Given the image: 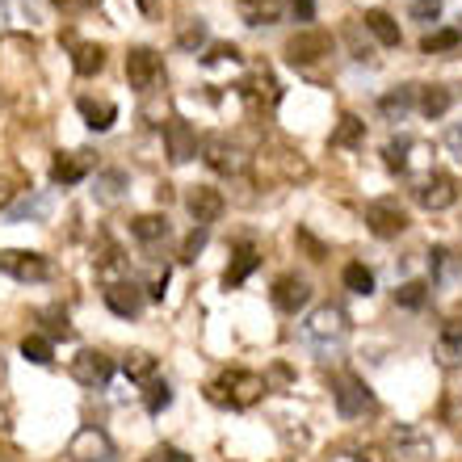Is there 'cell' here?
<instances>
[{
  "mask_svg": "<svg viewBox=\"0 0 462 462\" xmlns=\"http://www.w3.org/2000/svg\"><path fill=\"white\" fill-rule=\"evenodd\" d=\"M458 42H462L458 30H438V34H429L425 42H420V51H425V55H441V51H454Z\"/></svg>",
  "mask_w": 462,
  "mask_h": 462,
  "instance_id": "74e56055",
  "label": "cell"
},
{
  "mask_svg": "<svg viewBox=\"0 0 462 462\" xmlns=\"http://www.w3.org/2000/svg\"><path fill=\"white\" fill-rule=\"evenodd\" d=\"M341 282H345V291H353V294H374V273H370L362 261H349Z\"/></svg>",
  "mask_w": 462,
  "mask_h": 462,
  "instance_id": "f1b7e54d",
  "label": "cell"
},
{
  "mask_svg": "<svg viewBox=\"0 0 462 462\" xmlns=\"http://www.w3.org/2000/svg\"><path fill=\"white\" fill-rule=\"evenodd\" d=\"M22 357H25V362H34V365H51V362H55V349H51L47 337L30 332V337L22 341Z\"/></svg>",
  "mask_w": 462,
  "mask_h": 462,
  "instance_id": "d6a6232c",
  "label": "cell"
},
{
  "mask_svg": "<svg viewBox=\"0 0 462 462\" xmlns=\"http://www.w3.org/2000/svg\"><path fill=\"white\" fill-rule=\"evenodd\" d=\"M38 324L47 328V341L51 337H63V341L72 337V324H68V311H63V307H42V311H38Z\"/></svg>",
  "mask_w": 462,
  "mask_h": 462,
  "instance_id": "1f68e13d",
  "label": "cell"
},
{
  "mask_svg": "<svg viewBox=\"0 0 462 462\" xmlns=\"http://www.w3.org/2000/svg\"><path fill=\"white\" fill-rule=\"evenodd\" d=\"M185 207H189V215L198 219V227H207V223H215L223 215V194L210 189V185H194L189 198H185Z\"/></svg>",
  "mask_w": 462,
  "mask_h": 462,
  "instance_id": "9a60e30c",
  "label": "cell"
},
{
  "mask_svg": "<svg viewBox=\"0 0 462 462\" xmlns=\"http://www.w3.org/2000/svg\"><path fill=\"white\" fill-rule=\"evenodd\" d=\"M160 76H164V63H160V55L152 47H131L126 51V80H131V88L152 93V88L160 85Z\"/></svg>",
  "mask_w": 462,
  "mask_h": 462,
  "instance_id": "5b68a950",
  "label": "cell"
},
{
  "mask_svg": "<svg viewBox=\"0 0 462 462\" xmlns=\"http://www.w3.org/2000/svg\"><path fill=\"white\" fill-rule=\"evenodd\" d=\"M169 403H172V387H169V383H147V391H143V408H147V412L160 416Z\"/></svg>",
  "mask_w": 462,
  "mask_h": 462,
  "instance_id": "d590c367",
  "label": "cell"
},
{
  "mask_svg": "<svg viewBox=\"0 0 462 462\" xmlns=\"http://www.w3.org/2000/svg\"><path fill=\"white\" fill-rule=\"evenodd\" d=\"M307 303H311V286L303 278L286 273V278L273 282V307H278L282 316H299Z\"/></svg>",
  "mask_w": 462,
  "mask_h": 462,
  "instance_id": "4fadbf2b",
  "label": "cell"
},
{
  "mask_svg": "<svg viewBox=\"0 0 462 462\" xmlns=\"http://www.w3.org/2000/svg\"><path fill=\"white\" fill-rule=\"evenodd\" d=\"M5 378H9V365H5V357H0V387H5Z\"/></svg>",
  "mask_w": 462,
  "mask_h": 462,
  "instance_id": "816d5d0a",
  "label": "cell"
},
{
  "mask_svg": "<svg viewBox=\"0 0 462 462\" xmlns=\"http://www.w3.org/2000/svg\"><path fill=\"white\" fill-rule=\"evenodd\" d=\"M207 240H210L207 227H194V231H189V240L181 244V261H198V253L207 248Z\"/></svg>",
  "mask_w": 462,
  "mask_h": 462,
  "instance_id": "b9f144b4",
  "label": "cell"
},
{
  "mask_svg": "<svg viewBox=\"0 0 462 462\" xmlns=\"http://www.w3.org/2000/svg\"><path fill=\"white\" fill-rule=\"evenodd\" d=\"M458 353H462V319H450L438 341V362L450 370V365H458Z\"/></svg>",
  "mask_w": 462,
  "mask_h": 462,
  "instance_id": "cb8c5ba5",
  "label": "cell"
},
{
  "mask_svg": "<svg viewBox=\"0 0 462 462\" xmlns=\"http://www.w3.org/2000/svg\"><path fill=\"white\" fill-rule=\"evenodd\" d=\"M291 9L299 22H311V17H316V0H291Z\"/></svg>",
  "mask_w": 462,
  "mask_h": 462,
  "instance_id": "f6af8a7d",
  "label": "cell"
},
{
  "mask_svg": "<svg viewBox=\"0 0 462 462\" xmlns=\"http://www.w3.org/2000/svg\"><path fill=\"white\" fill-rule=\"evenodd\" d=\"M357 462H387V458H383L378 446H365V450H357Z\"/></svg>",
  "mask_w": 462,
  "mask_h": 462,
  "instance_id": "c3c4849f",
  "label": "cell"
},
{
  "mask_svg": "<svg viewBox=\"0 0 462 462\" xmlns=\"http://www.w3.org/2000/svg\"><path fill=\"white\" fill-rule=\"evenodd\" d=\"M106 307L122 319H134L143 311V291L134 282H106Z\"/></svg>",
  "mask_w": 462,
  "mask_h": 462,
  "instance_id": "5bb4252c",
  "label": "cell"
},
{
  "mask_svg": "<svg viewBox=\"0 0 462 462\" xmlns=\"http://www.w3.org/2000/svg\"><path fill=\"white\" fill-rule=\"evenodd\" d=\"M164 147H169L172 164H185V160L198 156V134L185 118H169L164 122Z\"/></svg>",
  "mask_w": 462,
  "mask_h": 462,
  "instance_id": "7c38bea8",
  "label": "cell"
},
{
  "mask_svg": "<svg viewBox=\"0 0 462 462\" xmlns=\"http://www.w3.org/2000/svg\"><path fill=\"white\" fill-rule=\"evenodd\" d=\"M332 55V38L324 30H299V34L286 42V60L294 68H316L319 60H328Z\"/></svg>",
  "mask_w": 462,
  "mask_h": 462,
  "instance_id": "277c9868",
  "label": "cell"
},
{
  "mask_svg": "<svg viewBox=\"0 0 462 462\" xmlns=\"http://www.w3.org/2000/svg\"><path fill=\"white\" fill-rule=\"evenodd\" d=\"M408 152H416V139H395V143H387V164L391 169H408Z\"/></svg>",
  "mask_w": 462,
  "mask_h": 462,
  "instance_id": "f35d334b",
  "label": "cell"
},
{
  "mask_svg": "<svg viewBox=\"0 0 462 462\" xmlns=\"http://www.w3.org/2000/svg\"><path fill=\"white\" fill-rule=\"evenodd\" d=\"M5 207H9V185L0 181V210H5Z\"/></svg>",
  "mask_w": 462,
  "mask_h": 462,
  "instance_id": "f907efd6",
  "label": "cell"
},
{
  "mask_svg": "<svg viewBox=\"0 0 462 462\" xmlns=\"http://www.w3.org/2000/svg\"><path fill=\"white\" fill-rule=\"evenodd\" d=\"M362 139H365V122L357 114H345L337 122V131H332V147H362Z\"/></svg>",
  "mask_w": 462,
  "mask_h": 462,
  "instance_id": "484cf974",
  "label": "cell"
},
{
  "mask_svg": "<svg viewBox=\"0 0 462 462\" xmlns=\"http://www.w3.org/2000/svg\"><path fill=\"white\" fill-rule=\"evenodd\" d=\"M122 185H126V172H118V169L97 172V189H93V198H101V202H118Z\"/></svg>",
  "mask_w": 462,
  "mask_h": 462,
  "instance_id": "836d02e7",
  "label": "cell"
},
{
  "mask_svg": "<svg viewBox=\"0 0 462 462\" xmlns=\"http://www.w3.org/2000/svg\"><path fill=\"white\" fill-rule=\"evenodd\" d=\"M156 462H194L185 450H177V446H160L156 450Z\"/></svg>",
  "mask_w": 462,
  "mask_h": 462,
  "instance_id": "ee69618b",
  "label": "cell"
},
{
  "mask_svg": "<svg viewBox=\"0 0 462 462\" xmlns=\"http://www.w3.org/2000/svg\"><path fill=\"white\" fill-rule=\"evenodd\" d=\"M261 265V256H256V248L253 244H240V248H236V256H231V265H227V273H223V286H240L244 278H248V273H253V269Z\"/></svg>",
  "mask_w": 462,
  "mask_h": 462,
  "instance_id": "44dd1931",
  "label": "cell"
},
{
  "mask_svg": "<svg viewBox=\"0 0 462 462\" xmlns=\"http://www.w3.org/2000/svg\"><path fill=\"white\" fill-rule=\"evenodd\" d=\"M425 299H429L425 282H403L400 291H395V303L408 307V311H420V307H425Z\"/></svg>",
  "mask_w": 462,
  "mask_h": 462,
  "instance_id": "e575fe53",
  "label": "cell"
},
{
  "mask_svg": "<svg viewBox=\"0 0 462 462\" xmlns=\"http://www.w3.org/2000/svg\"><path fill=\"white\" fill-rule=\"evenodd\" d=\"M408 13H412V22H438L441 17V0H412L408 5Z\"/></svg>",
  "mask_w": 462,
  "mask_h": 462,
  "instance_id": "ab89813d",
  "label": "cell"
},
{
  "mask_svg": "<svg viewBox=\"0 0 462 462\" xmlns=\"http://www.w3.org/2000/svg\"><path fill=\"white\" fill-rule=\"evenodd\" d=\"M51 5H60V9H68V13H80V9H93V5H101V0H51Z\"/></svg>",
  "mask_w": 462,
  "mask_h": 462,
  "instance_id": "bcb514c9",
  "label": "cell"
},
{
  "mask_svg": "<svg viewBox=\"0 0 462 462\" xmlns=\"http://www.w3.org/2000/svg\"><path fill=\"white\" fill-rule=\"evenodd\" d=\"M139 9H143L147 17H160V0H139Z\"/></svg>",
  "mask_w": 462,
  "mask_h": 462,
  "instance_id": "681fc988",
  "label": "cell"
},
{
  "mask_svg": "<svg viewBox=\"0 0 462 462\" xmlns=\"http://www.w3.org/2000/svg\"><path fill=\"white\" fill-rule=\"evenodd\" d=\"M131 236L143 244H156L169 236V219L164 215H139V219H131Z\"/></svg>",
  "mask_w": 462,
  "mask_h": 462,
  "instance_id": "d4e9b609",
  "label": "cell"
},
{
  "mask_svg": "<svg viewBox=\"0 0 462 462\" xmlns=\"http://www.w3.org/2000/svg\"><path fill=\"white\" fill-rule=\"evenodd\" d=\"M164 291H169V269L160 273L156 282H152V291H147V299H164Z\"/></svg>",
  "mask_w": 462,
  "mask_h": 462,
  "instance_id": "7dc6e473",
  "label": "cell"
},
{
  "mask_svg": "<svg viewBox=\"0 0 462 462\" xmlns=\"http://www.w3.org/2000/svg\"><path fill=\"white\" fill-rule=\"evenodd\" d=\"M198 147H202V160H207L215 172H223V177H240V172L248 169V152H244L236 139H227V134H207Z\"/></svg>",
  "mask_w": 462,
  "mask_h": 462,
  "instance_id": "7a4b0ae2",
  "label": "cell"
},
{
  "mask_svg": "<svg viewBox=\"0 0 462 462\" xmlns=\"http://www.w3.org/2000/svg\"><path fill=\"white\" fill-rule=\"evenodd\" d=\"M362 25L378 38V42H383V47H400V42H403V34H400V25H395V17H391V13H383V9H370V13L362 17Z\"/></svg>",
  "mask_w": 462,
  "mask_h": 462,
  "instance_id": "e0dca14e",
  "label": "cell"
},
{
  "mask_svg": "<svg viewBox=\"0 0 462 462\" xmlns=\"http://www.w3.org/2000/svg\"><path fill=\"white\" fill-rule=\"evenodd\" d=\"M294 240H299V248H303L307 256H311V261H324V256H328V248H324V244L316 240V236H311V231L307 227H299L294 231Z\"/></svg>",
  "mask_w": 462,
  "mask_h": 462,
  "instance_id": "60d3db41",
  "label": "cell"
},
{
  "mask_svg": "<svg viewBox=\"0 0 462 462\" xmlns=\"http://www.w3.org/2000/svg\"><path fill=\"white\" fill-rule=\"evenodd\" d=\"M395 441H400V454H412V458H429V450H433V446H429L416 429H400V433H395Z\"/></svg>",
  "mask_w": 462,
  "mask_h": 462,
  "instance_id": "8d00e7d4",
  "label": "cell"
},
{
  "mask_svg": "<svg viewBox=\"0 0 462 462\" xmlns=\"http://www.w3.org/2000/svg\"><path fill=\"white\" fill-rule=\"evenodd\" d=\"M122 370H126V378H134V383H139V378H152L156 374V357L147 349H131L122 357Z\"/></svg>",
  "mask_w": 462,
  "mask_h": 462,
  "instance_id": "4dcf8cb0",
  "label": "cell"
},
{
  "mask_svg": "<svg viewBox=\"0 0 462 462\" xmlns=\"http://www.w3.org/2000/svg\"><path fill=\"white\" fill-rule=\"evenodd\" d=\"M207 38H210V30L202 17H189V22L177 25V42H181L185 51H194V55H198V47H207Z\"/></svg>",
  "mask_w": 462,
  "mask_h": 462,
  "instance_id": "83f0119b",
  "label": "cell"
},
{
  "mask_svg": "<svg viewBox=\"0 0 462 462\" xmlns=\"http://www.w3.org/2000/svg\"><path fill=\"white\" fill-rule=\"evenodd\" d=\"M416 202L425 210H450L454 202H458V185H454V177H446V172H433V177H425V181H416Z\"/></svg>",
  "mask_w": 462,
  "mask_h": 462,
  "instance_id": "ba28073f",
  "label": "cell"
},
{
  "mask_svg": "<svg viewBox=\"0 0 462 462\" xmlns=\"http://www.w3.org/2000/svg\"><path fill=\"white\" fill-rule=\"evenodd\" d=\"M450 106H454L450 88L433 85V88H425V93H420V110H425V118H446V110H450Z\"/></svg>",
  "mask_w": 462,
  "mask_h": 462,
  "instance_id": "f546056e",
  "label": "cell"
},
{
  "mask_svg": "<svg viewBox=\"0 0 462 462\" xmlns=\"http://www.w3.org/2000/svg\"><path fill=\"white\" fill-rule=\"evenodd\" d=\"M88 152H60L55 156V164H51V181L55 185H76L88 177Z\"/></svg>",
  "mask_w": 462,
  "mask_h": 462,
  "instance_id": "2e32d148",
  "label": "cell"
},
{
  "mask_svg": "<svg viewBox=\"0 0 462 462\" xmlns=\"http://www.w3.org/2000/svg\"><path fill=\"white\" fill-rule=\"evenodd\" d=\"M76 110H80V118H85L88 131H110L114 118H118V110H114L110 101H93V97H80L76 101Z\"/></svg>",
  "mask_w": 462,
  "mask_h": 462,
  "instance_id": "d6986e66",
  "label": "cell"
},
{
  "mask_svg": "<svg viewBox=\"0 0 462 462\" xmlns=\"http://www.w3.org/2000/svg\"><path fill=\"white\" fill-rule=\"evenodd\" d=\"M303 332H307V341H316V345H341L349 337V316L337 303H324L307 316Z\"/></svg>",
  "mask_w": 462,
  "mask_h": 462,
  "instance_id": "3957f363",
  "label": "cell"
},
{
  "mask_svg": "<svg viewBox=\"0 0 462 462\" xmlns=\"http://www.w3.org/2000/svg\"><path fill=\"white\" fill-rule=\"evenodd\" d=\"M365 227L374 231L378 240H391V236L408 231V215H403L400 202L383 198V202H370V207H365Z\"/></svg>",
  "mask_w": 462,
  "mask_h": 462,
  "instance_id": "52a82bcc",
  "label": "cell"
},
{
  "mask_svg": "<svg viewBox=\"0 0 462 462\" xmlns=\"http://www.w3.org/2000/svg\"><path fill=\"white\" fill-rule=\"evenodd\" d=\"M244 97H248V101H265V106H278L282 88H278V80H273L265 68H256V72L244 80Z\"/></svg>",
  "mask_w": 462,
  "mask_h": 462,
  "instance_id": "ac0fdd59",
  "label": "cell"
},
{
  "mask_svg": "<svg viewBox=\"0 0 462 462\" xmlns=\"http://www.w3.org/2000/svg\"><path fill=\"white\" fill-rule=\"evenodd\" d=\"M51 215V198L47 194H34V198H22V202H13L9 210H5V219L9 223H42Z\"/></svg>",
  "mask_w": 462,
  "mask_h": 462,
  "instance_id": "ffe728a7",
  "label": "cell"
},
{
  "mask_svg": "<svg viewBox=\"0 0 462 462\" xmlns=\"http://www.w3.org/2000/svg\"><path fill=\"white\" fill-rule=\"evenodd\" d=\"M446 425H454V429L462 433V391L446 400Z\"/></svg>",
  "mask_w": 462,
  "mask_h": 462,
  "instance_id": "7bdbcfd3",
  "label": "cell"
},
{
  "mask_svg": "<svg viewBox=\"0 0 462 462\" xmlns=\"http://www.w3.org/2000/svg\"><path fill=\"white\" fill-rule=\"evenodd\" d=\"M110 374H114V362L101 349H80L72 357V378L85 383V387H101V383H110Z\"/></svg>",
  "mask_w": 462,
  "mask_h": 462,
  "instance_id": "8fae6325",
  "label": "cell"
},
{
  "mask_svg": "<svg viewBox=\"0 0 462 462\" xmlns=\"http://www.w3.org/2000/svg\"><path fill=\"white\" fill-rule=\"evenodd\" d=\"M240 5V17L248 25H273L282 22V0H236Z\"/></svg>",
  "mask_w": 462,
  "mask_h": 462,
  "instance_id": "7402d4cb",
  "label": "cell"
},
{
  "mask_svg": "<svg viewBox=\"0 0 462 462\" xmlns=\"http://www.w3.org/2000/svg\"><path fill=\"white\" fill-rule=\"evenodd\" d=\"M332 395H337V412L345 416V420H353V416H362L365 408H370V391H365V383L357 374H341L337 383H332Z\"/></svg>",
  "mask_w": 462,
  "mask_h": 462,
  "instance_id": "9c48e42d",
  "label": "cell"
},
{
  "mask_svg": "<svg viewBox=\"0 0 462 462\" xmlns=\"http://www.w3.org/2000/svg\"><path fill=\"white\" fill-rule=\"evenodd\" d=\"M265 391H269V383L261 374H253V370H227V374H223V383H215V387H210V400H215V403H231V408H253Z\"/></svg>",
  "mask_w": 462,
  "mask_h": 462,
  "instance_id": "6da1fadb",
  "label": "cell"
},
{
  "mask_svg": "<svg viewBox=\"0 0 462 462\" xmlns=\"http://www.w3.org/2000/svg\"><path fill=\"white\" fill-rule=\"evenodd\" d=\"M72 63H76V72L80 76H97L101 68H106V47H97V42H80Z\"/></svg>",
  "mask_w": 462,
  "mask_h": 462,
  "instance_id": "4316f807",
  "label": "cell"
},
{
  "mask_svg": "<svg viewBox=\"0 0 462 462\" xmlns=\"http://www.w3.org/2000/svg\"><path fill=\"white\" fill-rule=\"evenodd\" d=\"M110 438L101 433V429L85 425L80 433H76L72 441H68V458L72 462H110Z\"/></svg>",
  "mask_w": 462,
  "mask_h": 462,
  "instance_id": "30bf717a",
  "label": "cell"
},
{
  "mask_svg": "<svg viewBox=\"0 0 462 462\" xmlns=\"http://www.w3.org/2000/svg\"><path fill=\"white\" fill-rule=\"evenodd\" d=\"M416 93H420V88H416V85H400V88H391L387 97L378 101V110L387 114L391 122H400L403 114H408V110H412V106H416Z\"/></svg>",
  "mask_w": 462,
  "mask_h": 462,
  "instance_id": "603a6c76",
  "label": "cell"
},
{
  "mask_svg": "<svg viewBox=\"0 0 462 462\" xmlns=\"http://www.w3.org/2000/svg\"><path fill=\"white\" fill-rule=\"evenodd\" d=\"M0 269L17 282H47L51 278V261L42 253H22V248H5L0 253Z\"/></svg>",
  "mask_w": 462,
  "mask_h": 462,
  "instance_id": "8992f818",
  "label": "cell"
}]
</instances>
